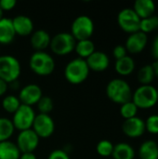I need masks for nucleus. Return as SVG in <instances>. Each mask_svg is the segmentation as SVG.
<instances>
[{
	"mask_svg": "<svg viewBox=\"0 0 158 159\" xmlns=\"http://www.w3.org/2000/svg\"><path fill=\"white\" fill-rule=\"evenodd\" d=\"M50 41V34L43 29L34 31L30 37V44L35 51H45V49L49 48Z\"/></svg>",
	"mask_w": 158,
	"mask_h": 159,
	"instance_id": "obj_17",
	"label": "nucleus"
},
{
	"mask_svg": "<svg viewBox=\"0 0 158 159\" xmlns=\"http://www.w3.org/2000/svg\"><path fill=\"white\" fill-rule=\"evenodd\" d=\"M122 130L124 134L129 138L136 139L142 137L146 131L145 121L138 116H135L130 119H127L124 121L122 125Z\"/></svg>",
	"mask_w": 158,
	"mask_h": 159,
	"instance_id": "obj_13",
	"label": "nucleus"
},
{
	"mask_svg": "<svg viewBox=\"0 0 158 159\" xmlns=\"http://www.w3.org/2000/svg\"><path fill=\"white\" fill-rule=\"evenodd\" d=\"M89 68L86 60L81 58H74L71 60L64 68L65 79L73 85H79L85 82L89 75Z\"/></svg>",
	"mask_w": 158,
	"mask_h": 159,
	"instance_id": "obj_1",
	"label": "nucleus"
},
{
	"mask_svg": "<svg viewBox=\"0 0 158 159\" xmlns=\"http://www.w3.org/2000/svg\"><path fill=\"white\" fill-rule=\"evenodd\" d=\"M132 9L141 20H143L154 15L156 11V4L152 0H137L135 1Z\"/></svg>",
	"mask_w": 158,
	"mask_h": 159,
	"instance_id": "obj_19",
	"label": "nucleus"
},
{
	"mask_svg": "<svg viewBox=\"0 0 158 159\" xmlns=\"http://www.w3.org/2000/svg\"><path fill=\"white\" fill-rule=\"evenodd\" d=\"M47 159H70V157L66 151L61 149H56L48 155Z\"/></svg>",
	"mask_w": 158,
	"mask_h": 159,
	"instance_id": "obj_33",
	"label": "nucleus"
},
{
	"mask_svg": "<svg viewBox=\"0 0 158 159\" xmlns=\"http://www.w3.org/2000/svg\"><path fill=\"white\" fill-rule=\"evenodd\" d=\"M94 33V22L88 15H79L71 25V34L76 41L90 39Z\"/></svg>",
	"mask_w": 158,
	"mask_h": 159,
	"instance_id": "obj_7",
	"label": "nucleus"
},
{
	"mask_svg": "<svg viewBox=\"0 0 158 159\" xmlns=\"http://www.w3.org/2000/svg\"><path fill=\"white\" fill-rule=\"evenodd\" d=\"M115 69L118 75L122 76H128L134 72L135 61L130 56L127 55L126 57L115 61Z\"/></svg>",
	"mask_w": 158,
	"mask_h": 159,
	"instance_id": "obj_20",
	"label": "nucleus"
},
{
	"mask_svg": "<svg viewBox=\"0 0 158 159\" xmlns=\"http://www.w3.org/2000/svg\"><path fill=\"white\" fill-rule=\"evenodd\" d=\"M20 154L16 143L9 140L0 143V159H20Z\"/></svg>",
	"mask_w": 158,
	"mask_h": 159,
	"instance_id": "obj_21",
	"label": "nucleus"
},
{
	"mask_svg": "<svg viewBox=\"0 0 158 159\" xmlns=\"http://www.w3.org/2000/svg\"><path fill=\"white\" fill-rule=\"evenodd\" d=\"M157 89V100H158V89Z\"/></svg>",
	"mask_w": 158,
	"mask_h": 159,
	"instance_id": "obj_41",
	"label": "nucleus"
},
{
	"mask_svg": "<svg viewBox=\"0 0 158 159\" xmlns=\"http://www.w3.org/2000/svg\"><path fill=\"white\" fill-rule=\"evenodd\" d=\"M20 105H21V103H20L18 96L12 95V94L5 96L2 100V107L8 114L13 115L19 109V107Z\"/></svg>",
	"mask_w": 158,
	"mask_h": 159,
	"instance_id": "obj_27",
	"label": "nucleus"
},
{
	"mask_svg": "<svg viewBox=\"0 0 158 159\" xmlns=\"http://www.w3.org/2000/svg\"><path fill=\"white\" fill-rule=\"evenodd\" d=\"M0 47H1V45H0Z\"/></svg>",
	"mask_w": 158,
	"mask_h": 159,
	"instance_id": "obj_42",
	"label": "nucleus"
},
{
	"mask_svg": "<svg viewBox=\"0 0 158 159\" xmlns=\"http://www.w3.org/2000/svg\"><path fill=\"white\" fill-rule=\"evenodd\" d=\"M21 73L19 60L12 55H0V79L7 84L18 81Z\"/></svg>",
	"mask_w": 158,
	"mask_h": 159,
	"instance_id": "obj_5",
	"label": "nucleus"
},
{
	"mask_svg": "<svg viewBox=\"0 0 158 159\" xmlns=\"http://www.w3.org/2000/svg\"><path fill=\"white\" fill-rule=\"evenodd\" d=\"M40 138L32 129L20 131L17 136L16 144L20 153H34L39 145Z\"/></svg>",
	"mask_w": 158,
	"mask_h": 159,
	"instance_id": "obj_11",
	"label": "nucleus"
},
{
	"mask_svg": "<svg viewBox=\"0 0 158 159\" xmlns=\"http://www.w3.org/2000/svg\"><path fill=\"white\" fill-rule=\"evenodd\" d=\"M106 95L115 103L123 104L132 98V90L129 84L122 78H115L106 86Z\"/></svg>",
	"mask_w": 158,
	"mask_h": 159,
	"instance_id": "obj_2",
	"label": "nucleus"
},
{
	"mask_svg": "<svg viewBox=\"0 0 158 159\" xmlns=\"http://www.w3.org/2000/svg\"><path fill=\"white\" fill-rule=\"evenodd\" d=\"M153 69H154V73H155V76L158 78V60H156L155 62L152 64Z\"/></svg>",
	"mask_w": 158,
	"mask_h": 159,
	"instance_id": "obj_39",
	"label": "nucleus"
},
{
	"mask_svg": "<svg viewBox=\"0 0 158 159\" xmlns=\"http://www.w3.org/2000/svg\"><path fill=\"white\" fill-rule=\"evenodd\" d=\"M152 55L156 60H158V35L152 44Z\"/></svg>",
	"mask_w": 158,
	"mask_h": 159,
	"instance_id": "obj_36",
	"label": "nucleus"
},
{
	"mask_svg": "<svg viewBox=\"0 0 158 159\" xmlns=\"http://www.w3.org/2000/svg\"><path fill=\"white\" fill-rule=\"evenodd\" d=\"M35 116L36 114L33 107L21 104L19 109L13 114L11 119L14 129H18L19 131L32 129Z\"/></svg>",
	"mask_w": 158,
	"mask_h": 159,
	"instance_id": "obj_8",
	"label": "nucleus"
},
{
	"mask_svg": "<svg viewBox=\"0 0 158 159\" xmlns=\"http://www.w3.org/2000/svg\"><path fill=\"white\" fill-rule=\"evenodd\" d=\"M112 159H113V158H112Z\"/></svg>",
	"mask_w": 158,
	"mask_h": 159,
	"instance_id": "obj_43",
	"label": "nucleus"
},
{
	"mask_svg": "<svg viewBox=\"0 0 158 159\" xmlns=\"http://www.w3.org/2000/svg\"><path fill=\"white\" fill-rule=\"evenodd\" d=\"M138 110L139 109L134 104V102L132 101H129V102H128L126 103H123L120 106V115L125 120L130 119V118H133V117L137 116Z\"/></svg>",
	"mask_w": 158,
	"mask_h": 159,
	"instance_id": "obj_29",
	"label": "nucleus"
},
{
	"mask_svg": "<svg viewBox=\"0 0 158 159\" xmlns=\"http://www.w3.org/2000/svg\"><path fill=\"white\" fill-rule=\"evenodd\" d=\"M145 129L151 134H158V115H152L146 119Z\"/></svg>",
	"mask_w": 158,
	"mask_h": 159,
	"instance_id": "obj_32",
	"label": "nucleus"
},
{
	"mask_svg": "<svg viewBox=\"0 0 158 159\" xmlns=\"http://www.w3.org/2000/svg\"><path fill=\"white\" fill-rule=\"evenodd\" d=\"M131 101L138 109H150L158 102L157 89L152 85H141L132 92Z\"/></svg>",
	"mask_w": 158,
	"mask_h": 159,
	"instance_id": "obj_4",
	"label": "nucleus"
},
{
	"mask_svg": "<svg viewBox=\"0 0 158 159\" xmlns=\"http://www.w3.org/2000/svg\"><path fill=\"white\" fill-rule=\"evenodd\" d=\"M155 77L156 76L152 64L143 65L137 74V78L141 85H151Z\"/></svg>",
	"mask_w": 158,
	"mask_h": 159,
	"instance_id": "obj_25",
	"label": "nucleus"
},
{
	"mask_svg": "<svg viewBox=\"0 0 158 159\" xmlns=\"http://www.w3.org/2000/svg\"><path fill=\"white\" fill-rule=\"evenodd\" d=\"M17 5L16 0H0V8L3 11L12 10Z\"/></svg>",
	"mask_w": 158,
	"mask_h": 159,
	"instance_id": "obj_35",
	"label": "nucleus"
},
{
	"mask_svg": "<svg viewBox=\"0 0 158 159\" xmlns=\"http://www.w3.org/2000/svg\"><path fill=\"white\" fill-rule=\"evenodd\" d=\"M113 55H114L115 60H119V59H122V58L126 57L128 55V51H127L125 46L117 45L113 49Z\"/></svg>",
	"mask_w": 158,
	"mask_h": 159,
	"instance_id": "obj_34",
	"label": "nucleus"
},
{
	"mask_svg": "<svg viewBox=\"0 0 158 159\" xmlns=\"http://www.w3.org/2000/svg\"><path fill=\"white\" fill-rule=\"evenodd\" d=\"M114 146L115 145L109 140H102L97 143L96 152L99 156L102 157H112Z\"/></svg>",
	"mask_w": 158,
	"mask_h": 159,
	"instance_id": "obj_30",
	"label": "nucleus"
},
{
	"mask_svg": "<svg viewBox=\"0 0 158 159\" xmlns=\"http://www.w3.org/2000/svg\"><path fill=\"white\" fill-rule=\"evenodd\" d=\"M89 70L94 72H103L110 64V59L105 52L95 50L88 59H86Z\"/></svg>",
	"mask_w": 158,
	"mask_h": 159,
	"instance_id": "obj_15",
	"label": "nucleus"
},
{
	"mask_svg": "<svg viewBox=\"0 0 158 159\" xmlns=\"http://www.w3.org/2000/svg\"><path fill=\"white\" fill-rule=\"evenodd\" d=\"M3 14H4V11H3V10L1 9V8H0V20L4 18V16H3Z\"/></svg>",
	"mask_w": 158,
	"mask_h": 159,
	"instance_id": "obj_40",
	"label": "nucleus"
},
{
	"mask_svg": "<svg viewBox=\"0 0 158 159\" xmlns=\"http://www.w3.org/2000/svg\"><path fill=\"white\" fill-rule=\"evenodd\" d=\"M158 29V17L157 16H151L149 18L143 19L141 20L140 31L144 33L145 34Z\"/></svg>",
	"mask_w": 158,
	"mask_h": 159,
	"instance_id": "obj_28",
	"label": "nucleus"
},
{
	"mask_svg": "<svg viewBox=\"0 0 158 159\" xmlns=\"http://www.w3.org/2000/svg\"><path fill=\"white\" fill-rule=\"evenodd\" d=\"M141 19L132 8L122 9L117 15V23L119 27L129 34L140 31Z\"/></svg>",
	"mask_w": 158,
	"mask_h": 159,
	"instance_id": "obj_9",
	"label": "nucleus"
},
{
	"mask_svg": "<svg viewBox=\"0 0 158 159\" xmlns=\"http://www.w3.org/2000/svg\"><path fill=\"white\" fill-rule=\"evenodd\" d=\"M20 159H37L34 153H21Z\"/></svg>",
	"mask_w": 158,
	"mask_h": 159,
	"instance_id": "obj_38",
	"label": "nucleus"
},
{
	"mask_svg": "<svg viewBox=\"0 0 158 159\" xmlns=\"http://www.w3.org/2000/svg\"><path fill=\"white\" fill-rule=\"evenodd\" d=\"M12 23L16 35L28 36L34 32V22L32 19L26 15H18L14 17L12 19Z\"/></svg>",
	"mask_w": 158,
	"mask_h": 159,
	"instance_id": "obj_16",
	"label": "nucleus"
},
{
	"mask_svg": "<svg viewBox=\"0 0 158 159\" xmlns=\"http://www.w3.org/2000/svg\"><path fill=\"white\" fill-rule=\"evenodd\" d=\"M141 159H158V144L153 140L142 143L139 148Z\"/></svg>",
	"mask_w": 158,
	"mask_h": 159,
	"instance_id": "obj_22",
	"label": "nucleus"
},
{
	"mask_svg": "<svg viewBox=\"0 0 158 159\" xmlns=\"http://www.w3.org/2000/svg\"><path fill=\"white\" fill-rule=\"evenodd\" d=\"M16 37L12 19L3 18L0 20V45H9Z\"/></svg>",
	"mask_w": 158,
	"mask_h": 159,
	"instance_id": "obj_18",
	"label": "nucleus"
},
{
	"mask_svg": "<svg viewBox=\"0 0 158 159\" xmlns=\"http://www.w3.org/2000/svg\"><path fill=\"white\" fill-rule=\"evenodd\" d=\"M39 114L49 115L54 108V102L49 96H42L36 104Z\"/></svg>",
	"mask_w": 158,
	"mask_h": 159,
	"instance_id": "obj_31",
	"label": "nucleus"
},
{
	"mask_svg": "<svg viewBox=\"0 0 158 159\" xmlns=\"http://www.w3.org/2000/svg\"><path fill=\"white\" fill-rule=\"evenodd\" d=\"M7 89H8V84H7L5 81L0 79V97L6 94Z\"/></svg>",
	"mask_w": 158,
	"mask_h": 159,
	"instance_id": "obj_37",
	"label": "nucleus"
},
{
	"mask_svg": "<svg viewBox=\"0 0 158 159\" xmlns=\"http://www.w3.org/2000/svg\"><path fill=\"white\" fill-rule=\"evenodd\" d=\"M76 40L67 32H61L51 37L49 48L58 56H66L74 51Z\"/></svg>",
	"mask_w": 158,
	"mask_h": 159,
	"instance_id": "obj_6",
	"label": "nucleus"
},
{
	"mask_svg": "<svg viewBox=\"0 0 158 159\" xmlns=\"http://www.w3.org/2000/svg\"><path fill=\"white\" fill-rule=\"evenodd\" d=\"M42 96L43 92L38 85L28 84L20 89L18 98L21 104L33 107V105L37 104Z\"/></svg>",
	"mask_w": 158,
	"mask_h": 159,
	"instance_id": "obj_12",
	"label": "nucleus"
},
{
	"mask_svg": "<svg viewBox=\"0 0 158 159\" xmlns=\"http://www.w3.org/2000/svg\"><path fill=\"white\" fill-rule=\"evenodd\" d=\"M147 42V34L139 31L129 35V37L126 40L125 48L127 51L131 54H139L145 48Z\"/></svg>",
	"mask_w": 158,
	"mask_h": 159,
	"instance_id": "obj_14",
	"label": "nucleus"
},
{
	"mask_svg": "<svg viewBox=\"0 0 158 159\" xmlns=\"http://www.w3.org/2000/svg\"><path fill=\"white\" fill-rule=\"evenodd\" d=\"M112 157L113 159H134L135 150L129 143H119L114 146Z\"/></svg>",
	"mask_w": 158,
	"mask_h": 159,
	"instance_id": "obj_23",
	"label": "nucleus"
},
{
	"mask_svg": "<svg viewBox=\"0 0 158 159\" xmlns=\"http://www.w3.org/2000/svg\"><path fill=\"white\" fill-rule=\"evenodd\" d=\"M29 67L39 76L50 75L55 70L53 57L46 51H34L29 59Z\"/></svg>",
	"mask_w": 158,
	"mask_h": 159,
	"instance_id": "obj_3",
	"label": "nucleus"
},
{
	"mask_svg": "<svg viewBox=\"0 0 158 159\" xmlns=\"http://www.w3.org/2000/svg\"><path fill=\"white\" fill-rule=\"evenodd\" d=\"M74 50H75L76 54L78 55V58L86 60L96 49H95V45L91 39H85V40L76 41Z\"/></svg>",
	"mask_w": 158,
	"mask_h": 159,
	"instance_id": "obj_24",
	"label": "nucleus"
},
{
	"mask_svg": "<svg viewBox=\"0 0 158 159\" xmlns=\"http://www.w3.org/2000/svg\"><path fill=\"white\" fill-rule=\"evenodd\" d=\"M32 129L39 138L47 139L53 135L55 131V123L49 115L38 114L35 116Z\"/></svg>",
	"mask_w": 158,
	"mask_h": 159,
	"instance_id": "obj_10",
	"label": "nucleus"
},
{
	"mask_svg": "<svg viewBox=\"0 0 158 159\" xmlns=\"http://www.w3.org/2000/svg\"><path fill=\"white\" fill-rule=\"evenodd\" d=\"M15 131L12 121L7 117H0V143L8 141Z\"/></svg>",
	"mask_w": 158,
	"mask_h": 159,
	"instance_id": "obj_26",
	"label": "nucleus"
}]
</instances>
